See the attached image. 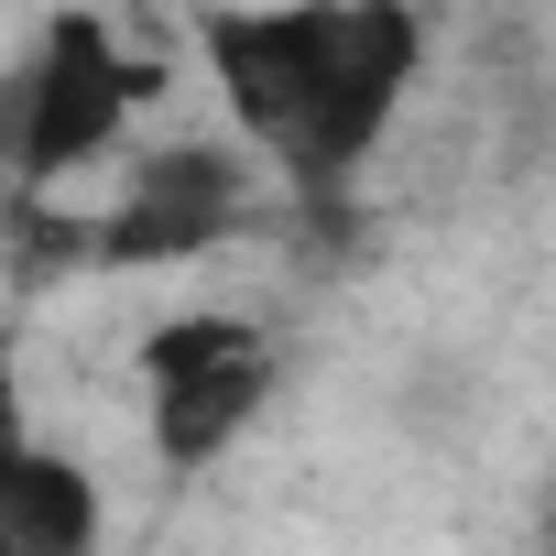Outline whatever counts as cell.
Here are the masks:
<instances>
[{
    "mask_svg": "<svg viewBox=\"0 0 556 556\" xmlns=\"http://www.w3.org/2000/svg\"><path fill=\"white\" fill-rule=\"evenodd\" d=\"M197 55L262 175L328 229L426 66V23L415 0H251L197 23Z\"/></svg>",
    "mask_w": 556,
    "mask_h": 556,
    "instance_id": "obj_1",
    "label": "cell"
},
{
    "mask_svg": "<svg viewBox=\"0 0 556 556\" xmlns=\"http://www.w3.org/2000/svg\"><path fill=\"white\" fill-rule=\"evenodd\" d=\"M153 88H164V77H153L142 55H121V34H110L99 12L45 23V45L0 77V99H12V153H0L12 186H66L77 164H99Z\"/></svg>",
    "mask_w": 556,
    "mask_h": 556,
    "instance_id": "obj_2",
    "label": "cell"
},
{
    "mask_svg": "<svg viewBox=\"0 0 556 556\" xmlns=\"http://www.w3.org/2000/svg\"><path fill=\"white\" fill-rule=\"evenodd\" d=\"M262 218V153L218 142V131H175L131 164V186L110 207H88V251L99 273H175L207 262L218 240H240Z\"/></svg>",
    "mask_w": 556,
    "mask_h": 556,
    "instance_id": "obj_3",
    "label": "cell"
},
{
    "mask_svg": "<svg viewBox=\"0 0 556 556\" xmlns=\"http://www.w3.org/2000/svg\"><path fill=\"white\" fill-rule=\"evenodd\" d=\"M142 393H153V447L164 469H207L240 447V426L273 404V339L240 306H186L142 339Z\"/></svg>",
    "mask_w": 556,
    "mask_h": 556,
    "instance_id": "obj_4",
    "label": "cell"
},
{
    "mask_svg": "<svg viewBox=\"0 0 556 556\" xmlns=\"http://www.w3.org/2000/svg\"><path fill=\"white\" fill-rule=\"evenodd\" d=\"M99 545V480L55 447H23L0 469V556H77Z\"/></svg>",
    "mask_w": 556,
    "mask_h": 556,
    "instance_id": "obj_5",
    "label": "cell"
},
{
    "mask_svg": "<svg viewBox=\"0 0 556 556\" xmlns=\"http://www.w3.org/2000/svg\"><path fill=\"white\" fill-rule=\"evenodd\" d=\"M23 447H34V426H23V382H12V339H0V469Z\"/></svg>",
    "mask_w": 556,
    "mask_h": 556,
    "instance_id": "obj_6",
    "label": "cell"
}]
</instances>
